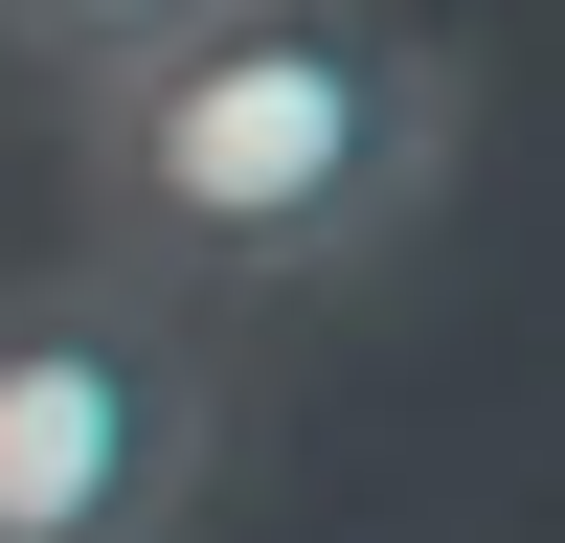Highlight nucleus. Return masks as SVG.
I'll list each match as a JSON object with an SVG mask.
<instances>
[{
	"label": "nucleus",
	"instance_id": "7ed1b4c3",
	"mask_svg": "<svg viewBox=\"0 0 565 543\" xmlns=\"http://www.w3.org/2000/svg\"><path fill=\"white\" fill-rule=\"evenodd\" d=\"M204 0H0V45H23L45 91H90V68H136V45H181Z\"/></svg>",
	"mask_w": 565,
	"mask_h": 543
},
{
	"label": "nucleus",
	"instance_id": "f03ea898",
	"mask_svg": "<svg viewBox=\"0 0 565 543\" xmlns=\"http://www.w3.org/2000/svg\"><path fill=\"white\" fill-rule=\"evenodd\" d=\"M226 476V340L136 272H23L0 295V543H181Z\"/></svg>",
	"mask_w": 565,
	"mask_h": 543
},
{
	"label": "nucleus",
	"instance_id": "f257e3e1",
	"mask_svg": "<svg viewBox=\"0 0 565 543\" xmlns=\"http://www.w3.org/2000/svg\"><path fill=\"white\" fill-rule=\"evenodd\" d=\"M476 159V68L407 0H204L181 45L68 91V204L90 272L136 295H317V272L407 249Z\"/></svg>",
	"mask_w": 565,
	"mask_h": 543
}]
</instances>
